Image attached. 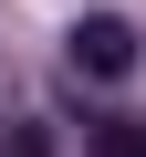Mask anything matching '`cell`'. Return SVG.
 Segmentation results:
<instances>
[{
	"mask_svg": "<svg viewBox=\"0 0 146 157\" xmlns=\"http://www.w3.org/2000/svg\"><path fill=\"white\" fill-rule=\"evenodd\" d=\"M63 52H73V73H94V84H125V73H136V21L94 11V21L63 32Z\"/></svg>",
	"mask_w": 146,
	"mask_h": 157,
	"instance_id": "1",
	"label": "cell"
},
{
	"mask_svg": "<svg viewBox=\"0 0 146 157\" xmlns=\"http://www.w3.org/2000/svg\"><path fill=\"white\" fill-rule=\"evenodd\" d=\"M84 157H146V126L136 115H94L84 126Z\"/></svg>",
	"mask_w": 146,
	"mask_h": 157,
	"instance_id": "2",
	"label": "cell"
},
{
	"mask_svg": "<svg viewBox=\"0 0 146 157\" xmlns=\"http://www.w3.org/2000/svg\"><path fill=\"white\" fill-rule=\"evenodd\" d=\"M11 157H52V136H42V126H21V136H11Z\"/></svg>",
	"mask_w": 146,
	"mask_h": 157,
	"instance_id": "3",
	"label": "cell"
}]
</instances>
